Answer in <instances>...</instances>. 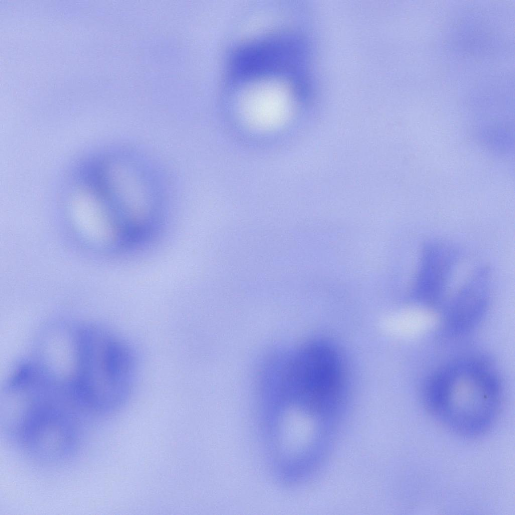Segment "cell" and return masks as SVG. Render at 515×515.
Segmentation results:
<instances>
[{
    "instance_id": "obj_1",
    "label": "cell",
    "mask_w": 515,
    "mask_h": 515,
    "mask_svg": "<svg viewBox=\"0 0 515 515\" xmlns=\"http://www.w3.org/2000/svg\"><path fill=\"white\" fill-rule=\"evenodd\" d=\"M77 340V370L71 381L77 403L98 412L118 409L133 387V352L121 338L100 328L83 329Z\"/></svg>"
},
{
    "instance_id": "obj_5",
    "label": "cell",
    "mask_w": 515,
    "mask_h": 515,
    "mask_svg": "<svg viewBox=\"0 0 515 515\" xmlns=\"http://www.w3.org/2000/svg\"><path fill=\"white\" fill-rule=\"evenodd\" d=\"M454 251L441 243L427 245L422 251L413 289L420 303L439 309L455 264Z\"/></svg>"
},
{
    "instance_id": "obj_2",
    "label": "cell",
    "mask_w": 515,
    "mask_h": 515,
    "mask_svg": "<svg viewBox=\"0 0 515 515\" xmlns=\"http://www.w3.org/2000/svg\"><path fill=\"white\" fill-rule=\"evenodd\" d=\"M498 381L487 366L462 361L443 369L431 380L427 405L443 424L461 435L475 436L487 430L499 408Z\"/></svg>"
},
{
    "instance_id": "obj_6",
    "label": "cell",
    "mask_w": 515,
    "mask_h": 515,
    "mask_svg": "<svg viewBox=\"0 0 515 515\" xmlns=\"http://www.w3.org/2000/svg\"><path fill=\"white\" fill-rule=\"evenodd\" d=\"M490 292L489 273L486 269H479L439 308L443 320L453 329L469 327L485 311Z\"/></svg>"
},
{
    "instance_id": "obj_4",
    "label": "cell",
    "mask_w": 515,
    "mask_h": 515,
    "mask_svg": "<svg viewBox=\"0 0 515 515\" xmlns=\"http://www.w3.org/2000/svg\"><path fill=\"white\" fill-rule=\"evenodd\" d=\"M36 403L20 423V443L28 454L38 460L55 462L67 458L75 451L78 440L71 417L50 399L36 397Z\"/></svg>"
},
{
    "instance_id": "obj_3",
    "label": "cell",
    "mask_w": 515,
    "mask_h": 515,
    "mask_svg": "<svg viewBox=\"0 0 515 515\" xmlns=\"http://www.w3.org/2000/svg\"><path fill=\"white\" fill-rule=\"evenodd\" d=\"M292 360L284 379L286 393L311 412L333 411L343 390L341 366L334 350L327 344L315 343L304 348Z\"/></svg>"
}]
</instances>
